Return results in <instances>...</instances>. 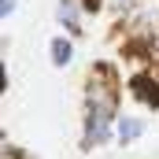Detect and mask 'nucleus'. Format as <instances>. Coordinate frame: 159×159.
<instances>
[{
	"instance_id": "obj_1",
	"label": "nucleus",
	"mask_w": 159,
	"mask_h": 159,
	"mask_svg": "<svg viewBox=\"0 0 159 159\" xmlns=\"http://www.w3.org/2000/svg\"><path fill=\"white\" fill-rule=\"evenodd\" d=\"M122 119V85L115 78V67L93 63L89 78L81 85V152H100L115 141V126Z\"/></svg>"
},
{
	"instance_id": "obj_2",
	"label": "nucleus",
	"mask_w": 159,
	"mask_h": 159,
	"mask_svg": "<svg viewBox=\"0 0 159 159\" xmlns=\"http://www.w3.org/2000/svg\"><path fill=\"white\" fill-rule=\"evenodd\" d=\"M126 93L133 96V104H141L144 111H159V67L133 70L126 81Z\"/></svg>"
},
{
	"instance_id": "obj_3",
	"label": "nucleus",
	"mask_w": 159,
	"mask_h": 159,
	"mask_svg": "<svg viewBox=\"0 0 159 159\" xmlns=\"http://www.w3.org/2000/svg\"><path fill=\"white\" fill-rule=\"evenodd\" d=\"M56 22H59L63 34L81 37V34L89 30V7H85L81 0H56Z\"/></svg>"
},
{
	"instance_id": "obj_4",
	"label": "nucleus",
	"mask_w": 159,
	"mask_h": 159,
	"mask_svg": "<svg viewBox=\"0 0 159 159\" xmlns=\"http://www.w3.org/2000/svg\"><path fill=\"white\" fill-rule=\"evenodd\" d=\"M48 63L56 70H67L74 63V37L70 34H52L48 37Z\"/></svg>"
},
{
	"instance_id": "obj_5",
	"label": "nucleus",
	"mask_w": 159,
	"mask_h": 159,
	"mask_svg": "<svg viewBox=\"0 0 159 159\" xmlns=\"http://www.w3.org/2000/svg\"><path fill=\"white\" fill-rule=\"evenodd\" d=\"M144 129H148V122L141 119V115H122L119 126H115V144H119V148L137 144V141L144 137Z\"/></svg>"
},
{
	"instance_id": "obj_6",
	"label": "nucleus",
	"mask_w": 159,
	"mask_h": 159,
	"mask_svg": "<svg viewBox=\"0 0 159 159\" xmlns=\"http://www.w3.org/2000/svg\"><path fill=\"white\" fill-rule=\"evenodd\" d=\"M141 4H144V0H107V11H111L115 22H122V19H126L133 7H141Z\"/></svg>"
},
{
	"instance_id": "obj_7",
	"label": "nucleus",
	"mask_w": 159,
	"mask_h": 159,
	"mask_svg": "<svg viewBox=\"0 0 159 159\" xmlns=\"http://www.w3.org/2000/svg\"><path fill=\"white\" fill-rule=\"evenodd\" d=\"M19 4H22V0H0V19L7 22V19H11V15L19 11Z\"/></svg>"
},
{
	"instance_id": "obj_8",
	"label": "nucleus",
	"mask_w": 159,
	"mask_h": 159,
	"mask_svg": "<svg viewBox=\"0 0 159 159\" xmlns=\"http://www.w3.org/2000/svg\"><path fill=\"white\" fill-rule=\"evenodd\" d=\"M85 7H89V15H100L104 7H107V0H81Z\"/></svg>"
}]
</instances>
